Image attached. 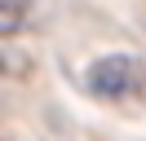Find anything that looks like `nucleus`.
I'll return each mask as SVG.
<instances>
[{
  "instance_id": "f257e3e1",
  "label": "nucleus",
  "mask_w": 146,
  "mask_h": 141,
  "mask_svg": "<svg viewBox=\"0 0 146 141\" xmlns=\"http://www.w3.org/2000/svg\"><path fill=\"white\" fill-rule=\"evenodd\" d=\"M137 84H142V62L128 53H111L89 66V88L98 97H128Z\"/></svg>"
},
{
  "instance_id": "f03ea898",
  "label": "nucleus",
  "mask_w": 146,
  "mask_h": 141,
  "mask_svg": "<svg viewBox=\"0 0 146 141\" xmlns=\"http://www.w3.org/2000/svg\"><path fill=\"white\" fill-rule=\"evenodd\" d=\"M31 13V0H0V40L5 35H18L22 22Z\"/></svg>"
}]
</instances>
